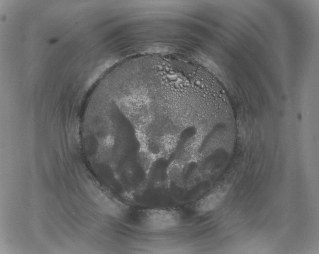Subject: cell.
I'll return each mask as SVG.
<instances>
[{"instance_id":"cell-2","label":"cell","mask_w":319,"mask_h":254,"mask_svg":"<svg viewBox=\"0 0 319 254\" xmlns=\"http://www.w3.org/2000/svg\"><path fill=\"white\" fill-rule=\"evenodd\" d=\"M227 192L218 189L214 191L200 199L195 207L200 212L210 211L218 207L224 200Z\"/></svg>"},{"instance_id":"cell-1","label":"cell","mask_w":319,"mask_h":254,"mask_svg":"<svg viewBox=\"0 0 319 254\" xmlns=\"http://www.w3.org/2000/svg\"><path fill=\"white\" fill-rule=\"evenodd\" d=\"M181 222V215L176 210L150 209L142 211L139 215V223L147 230H165L177 226Z\"/></svg>"}]
</instances>
